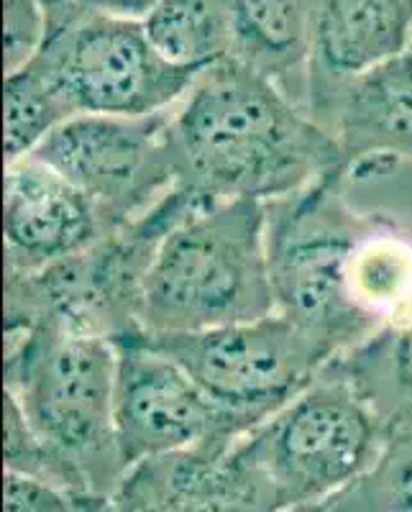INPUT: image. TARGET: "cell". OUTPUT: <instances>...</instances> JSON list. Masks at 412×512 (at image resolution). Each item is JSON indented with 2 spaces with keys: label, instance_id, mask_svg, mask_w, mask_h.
Segmentation results:
<instances>
[{
  "label": "cell",
  "instance_id": "6da1fadb",
  "mask_svg": "<svg viewBox=\"0 0 412 512\" xmlns=\"http://www.w3.org/2000/svg\"><path fill=\"white\" fill-rule=\"evenodd\" d=\"M172 141L180 185L208 200L272 203L346 172L331 134L236 57L200 72L172 108Z\"/></svg>",
  "mask_w": 412,
  "mask_h": 512
},
{
  "label": "cell",
  "instance_id": "7a4b0ae2",
  "mask_svg": "<svg viewBox=\"0 0 412 512\" xmlns=\"http://www.w3.org/2000/svg\"><path fill=\"white\" fill-rule=\"evenodd\" d=\"M6 395L47 446L57 477L88 512L126 474L116 438L113 341L57 328H6Z\"/></svg>",
  "mask_w": 412,
  "mask_h": 512
},
{
  "label": "cell",
  "instance_id": "3957f363",
  "mask_svg": "<svg viewBox=\"0 0 412 512\" xmlns=\"http://www.w3.org/2000/svg\"><path fill=\"white\" fill-rule=\"evenodd\" d=\"M269 313L267 205L210 200L167 233L146 280L141 331H208Z\"/></svg>",
  "mask_w": 412,
  "mask_h": 512
},
{
  "label": "cell",
  "instance_id": "277c9868",
  "mask_svg": "<svg viewBox=\"0 0 412 512\" xmlns=\"http://www.w3.org/2000/svg\"><path fill=\"white\" fill-rule=\"evenodd\" d=\"M203 203L210 200L180 185L90 249L36 272L6 274V328L44 326L113 344L141 333L146 280L159 246Z\"/></svg>",
  "mask_w": 412,
  "mask_h": 512
},
{
  "label": "cell",
  "instance_id": "5b68a950",
  "mask_svg": "<svg viewBox=\"0 0 412 512\" xmlns=\"http://www.w3.org/2000/svg\"><path fill=\"white\" fill-rule=\"evenodd\" d=\"M349 175L333 172L267 205V254L274 313L323 341L336 356L374 331L349 295L351 249L366 213L346 195Z\"/></svg>",
  "mask_w": 412,
  "mask_h": 512
},
{
  "label": "cell",
  "instance_id": "8992f818",
  "mask_svg": "<svg viewBox=\"0 0 412 512\" xmlns=\"http://www.w3.org/2000/svg\"><path fill=\"white\" fill-rule=\"evenodd\" d=\"M75 116H151L175 108L200 72L167 62L144 21L80 13L47 26L26 62Z\"/></svg>",
  "mask_w": 412,
  "mask_h": 512
},
{
  "label": "cell",
  "instance_id": "52a82bcc",
  "mask_svg": "<svg viewBox=\"0 0 412 512\" xmlns=\"http://www.w3.org/2000/svg\"><path fill=\"white\" fill-rule=\"evenodd\" d=\"M136 336L185 367L244 433L290 405L338 359L279 313L208 331Z\"/></svg>",
  "mask_w": 412,
  "mask_h": 512
},
{
  "label": "cell",
  "instance_id": "ba28073f",
  "mask_svg": "<svg viewBox=\"0 0 412 512\" xmlns=\"http://www.w3.org/2000/svg\"><path fill=\"white\" fill-rule=\"evenodd\" d=\"M249 438L285 510L349 489L387 446L374 410L331 364Z\"/></svg>",
  "mask_w": 412,
  "mask_h": 512
},
{
  "label": "cell",
  "instance_id": "9c48e42d",
  "mask_svg": "<svg viewBox=\"0 0 412 512\" xmlns=\"http://www.w3.org/2000/svg\"><path fill=\"white\" fill-rule=\"evenodd\" d=\"M80 187L108 231L180 187L172 108L151 116H75L31 154Z\"/></svg>",
  "mask_w": 412,
  "mask_h": 512
},
{
  "label": "cell",
  "instance_id": "30bf717a",
  "mask_svg": "<svg viewBox=\"0 0 412 512\" xmlns=\"http://www.w3.org/2000/svg\"><path fill=\"white\" fill-rule=\"evenodd\" d=\"M116 438L123 464L246 433L172 356L131 336L118 341Z\"/></svg>",
  "mask_w": 412,
  "mask_h": 512
},
{
  "label": "cell",
  "instance_id": "8fae6325",
  "mask_svg": "<svg viewBox=\"0 0 412 512\" xmlns=\"http://www.w3.org/2000/svg\"><path fill=\"white\" fill-rule=\"evenodd\" d=\"M100 512H285L249 433L128 466Z\"/></svg>",
  "mask_w": 412,
  "mask_h": 512
},
{
  "label": "cell",
  "instance_id": "7c38bea8",
  "mask_svg": "<svg viewBox=\"0 0 412 512\" xmlns=\"http://www.w3.org/2000/svg\"><path fill=\"white\" fill-rule=\"evenodd\" d=\"M305 111L336 141L349 180L412 162V49L359 75H310Z\"/></svg>",
  "mask_w": 412,
  "mask_h": 512
},
{
  "label": "cell",
  "instance_id": "4fadbf2b",
  "mask_svg": "<svg viewBox=\"0 0 412 512\" xmlns=\"http://www.w3.org/2000/svg\"><path fill=\"white\" fill-rule=\"evenodd\" d=\"M6 274L52 267L108 233L93 200L34 157L6 164Z\"/></svg>",
  "mask_w": 412,
  "mask_h": 512
},
{
  "label": "cell",
  "instance_id": "5bb4252c",
  "mask_svg": "<svg viewBox=\"0 0 412 512\" xmlns=\"http://www.w3.org/2000/svg\"><path fill=\"white\" fill-rule=\"evenodd\" d=\"M407 49L412 0H313L310 75H359Z\"/></svg>",
  "mask_w": 412,
  "mask_h": 512
},
{
  "label": "cell",
  "instance_id": "9a60e30c",
  "mask_svg": "<svg viewBox=\"0 0 412 512\" xmlns=\"http://www.w3.org/2000/svg\"><path fill=\"white\" fill-rule=\"evenodd\" d=\"M236 59L262 72L305 108L313 0H231Z\"/></svg>",
  "mask_w": 412,
  "mask_h": 512
},
{
  "label": "cell",
  "instance_id": "2e32d148",
  "mask_svg": "<svg viewBox=\"0 0 412 512\" xmlns=\"http://www.w3.org/2000/svg\"><path fill=\"white\" fill-rule=\"evenodd\" d=\"M331 367L374 410L387 441L412 436V318L382 328Z\"/></svg>",
  "mask_w": 412,
  "mask_h": 512
},
{
  "label": "cell",
  "instance_id": "e0dca14e",
  "mask_svg": "<svg viewBox=\"0 0 412 512\" xmlns=\"http://www.w3.org/2000/svg\"><path fill=\"white\" fill-rule=\"evenodd\" d=\"M144 29L154 49L185 70L203 72L236 57L231 0H159Z\"/></svg>",
  "mask_w": 412,
  "mask_h": 512
},
{
  "label": "cell",
  "instance_id": "ac0fdd59",
  "mask_svg": "<svg viewBox=\"0 0 412 512\" xmlns=\"http://www.w3.org/2000/svg\"><path fill=\"white\" fill-rule=\"evenodd\" d=\"M6 164L26 159L49 136L70 121L62 100L31 67H18L6 75Z\"/></svg>",
  "mask_w": 412,
  "mask_h": 512
},
{
  "label": "cell",
  "instance_id": "d6986e66",
  "mask_svg": "<svg viewBox=\"0 0 412 512\" xmlns=\"http://www.w3.org/2000/svg\"><path fill=\"white\" fill-rule=\"evenodd\" d=\"M325 505L328 512H412V436L387 441L377 464Z\"/></svg>",
  "mask_w": 412,
  "mask_h": 512
},
{
  "label": "cell",
  "instance_id": "ffe728a7",
  "mask_svg": "<svg viewBox=\"0 0 412 512\" xmlns=\"http://www.w3.org/2000/svg\"><path fill=\"white\" fill-rule=\"evenodd\" d=\"M6 472L29 474V477L47 479V482L59 484L57 466L49 456L47 446L41 443L26 415L16 405V400L6 395ZM62 487V484H59Z\"/></svg>",
  "mask_w": 412,
  "mask_h": 512
},
{
  "label": "cell",
  "instance_id": "44dd1931",
  "mask_svg": "<svg viewBox=\"0 0 412 512\" xmlns=\"http://www.w3.org/2000/svg\"><path fill=\"white\" fill-rule=\"evenodd\" d=\"M6 512H88L72 492L47 479L6 472Z\"/></svg>",
  "mask_w": 412,
  "mask_h": 512
},
{
  "label": "cell",
  "instance_id": "7402d4cb",
  "mask_svg": "<svg viewBox=\"0 0 412 512\" xmlns=\"http://www.w3.org/2000/svg\"><path fill=\"white\" fill-rule=\"evenodd\" d=\"M159 0H47V26L80 16V13H105V16L144 21Z\"/></svg>",
  "mask_w": 412,
  "mask_h": 512
},
{
  "label": "cell",
  "instance_id": "603a6c76",
  "mask_svg": "<svg viewBox=\"0 0 412 512\" xmlns=\"http://www.w3.org/2000/svg\"><path fill=\"white\" fill-rule=\"evenodd\" d=\"M285 512H328V505H325V502H308V505L290 507V510Z\"/></svg>",
  "mask_w": 412,
  "mask_h": 512
}]
</instances>
